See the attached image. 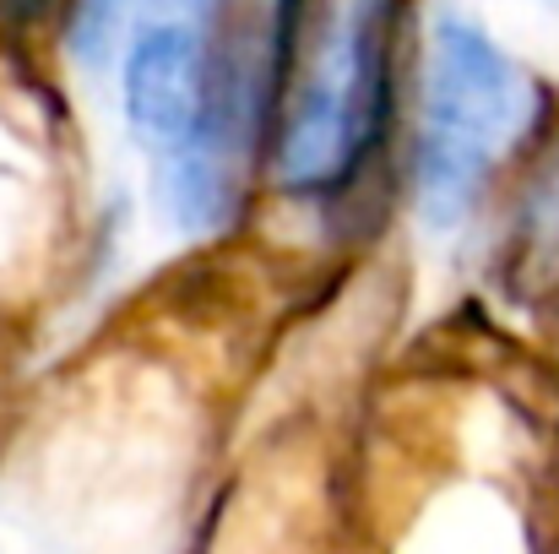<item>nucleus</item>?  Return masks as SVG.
<instances>
[{"label":"nucleus","mask_w":559,"mask_h":554,"mask_svg":"<svg viewBox=\"0 0 559 554\" xmlns=\"http://www.w3.org/2000/svg\"><path fill=\"white\" fill-rule=\"evenodd\" d=\"M533 120V76L462 11H440L418 71L413 201L424 228L451 234L473 217L489 169Z\"/></svg>","instance_id":"f257e3e1"},{"label":"nucleus","mask_w":559,"mask_h":554,"mask_svg":"<svg viewBox=\"0 0 559 554\" xmlns=\"http://www.w3.org/2000/svg\"><path fill=\"white\" fill-rule=\"evenodd\" d=\"M391 0H348L343 16L316 38V60L277 115L266 164L283 190L316 196L359 175L385 137L391 87Z\"/></svg>","instance_id":"f03ea898"},{"label":"nucleus","mask_w":559,"mask_h":554,"mask_svg":"<svg viewBox=\"0 0 559 554\" xmlns=\"http://www.w3.org/2000/svg\"><path fill=\"white\" fill-rule=\"evenodd\" d=\"M212 27L180 16H142L120 49V109L131 137L158 158L186 153L206 126Z\"/></svg>","instance_id":"7ed1b4c3"},{"label":"nucleus","mask_w":559,"mask_h":554,"mask_svg":"<svg viewBox=\"0 0 559 554\" xmlns=\"http://www.w3.org/2000/svg\"><path fill=\"white\" fill-rule=\"evenodd\" d=\"M147 0H71V22H66V49L82 71H109L120 66V49L131 38V16Z\"/></svg>","instance_id":"20e7f679"},{"label":"nucleus","mask_w":559,"mask_h":554,"mask_svg":"<svg viewBox=\"0 0 559 554\" xmlns=\"http://www.w3.org/2000/svg\"><path fill=\"white\" fill-rule=\"evenodd\" d=\"M522 261L559 267V148L522 196Z\"/></svg>","instance_id":"39448f33"},{"label":"nucleus","mask_w":559,"mask_h":554,"mask_svg":"<svg viewBox=\"0 0 559 554\" xmlns=\"http://www.w3.org/2000/svg\"><path fill=\"white\" fill-rule=\"evenodd\" d=\"M223 5H228V0H147L142 11H147V16H180V22L212 27V16H217Z\"/></svg>","instance_id":"423d86ee"},{"label":"nucleus","mask_w":559,"mask_h":554,"mask_svg":"<svg viewBox=\"0 0 559 554\" xmlns=\"http://www.w3.org/2000/svg\"><path fill=\"white\" fill-rule=\"evenodd\" d=\"M0 5H5V16H11V22H38L55 0H0Z\"/></svg>","instance_id":"0eeeda50"}]
</instances>
